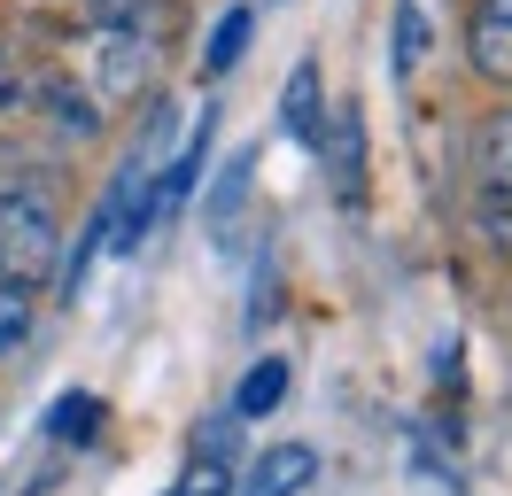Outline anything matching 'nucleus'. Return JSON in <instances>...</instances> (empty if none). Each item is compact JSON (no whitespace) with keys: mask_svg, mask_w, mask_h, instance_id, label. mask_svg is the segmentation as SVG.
<instances>
[{"mask_svg":"<svg viewBox=\"0 0 512 496\" xmlns=\"http://www.w3.org/2000/svg\"><path fill=\"white\" fill-rule=\"evenodd\" d=\"M163 496H225V465H218V458H194Z\"/></svg>","mask_w":512,"mask_h":496,"instance_id":"nucleus-14","label":"nucleus"},{"mask_svg":"<svg viewBox=\"0 0 512 496\" xmlns=\"http://www.w3.org/2000/svg\"><path fill=\"white\" fill-rule=\"evenodd\" d=\"M481 16H512V0H481Z\"/></svg>","mask_w":512,"mask_h":496,"instance_id":"nucleus-18","label":"nucleus"},{"mask_svg":"<svg viewBox=\"0 0 512 496\" xmlns=\"http://www.w3.org/2000/svg\"><path fill=\"white\" fill-rule=\"evenodd\" d=\"M101 419H109V411H101V396H86V388H70V396L47 403V434H55V442H94Z\"/></svg>","mask_w":512,"mask_h":496,"instance_id":"nucleus-9","label":"nucleus"},{"mask_svg":"<svg viewBox=\"0 0 512 496\" xmlns=\"http://www.w3.org/2000/svg\"><path fill=\"white\" fill-rule=\"evenodd\" d=\"M47 109H55V124H63V132H78V140L94 132V109H86V101H70L63 86H47Z\"/></svg>","mask_w":512,"mask_h":496,"instance_id":"nucleus-16","label":"nucleus"},{"mask_svg":"<svg viewBox=\"0 0 512 496\" xmlns=\"http://www.w3.org/2000/svg\"><path fill=\"white\" fill-rule=\"evenodd\" d=\"M63 264V225L32 186H0V279H47Z\"/></svg>","mask_w":512,"mask_h":496,"instance_id":"nucleus-1","label":"nucleus"},{"mask_svg":"<svg viewBox=\"0 0 512 496\" xmlns=\"http://www.w3.org/2000/svg\"><path fill=\"white\" fill-rule=\"evenodd\" d=\"M32 287L24 279H0V357H16L24 341H32Z\"/></svg>","mask_w":512,"mask_h":496,"instance_id":"nucleus-12","label":"nucleus"},{"mask_svg":"<svg viewBox=\"0 0 512 496\" xmlns=\"http://www.w3.org/2000/svg\"><path fill=\"white\" fill-rule=\"evenodd\" d=\"M16 101V70H8V55H0V109Z\"/></svg>","mask_w":512,"mask_h":496,"instance_id":"nucleus-17","label":"nucleus"},{"mask_svg":"<svg viewBox=\"0 0 512 496\" xmlns=\"http://www.w3.org/2000/svg\"><path fill=\"white\" fill-rule=\"evenodd\" d=\"M288 403V357H256L249 380H241V396H233V411L241 419H272Z\"/></svg>","mask_w":512,"mask_h":496,"instance_id":"nucleus-8","label":"nucleus"},{"mask_svg":"<svg viewBox=\"0 0 512 496\" xmlns=\"http://www.w3.org/2000/svg\"><path fill=\"white\" fill-rule=\"evenodd\" d=\"M326 93H319V62H295L288 70V93H280V124H288V140L295 148H319V132H326Z\"/></svg>","mask_w":512,"mask_h":496,"instance_id":"nucleus-4","label":"nucleus"},{"mask_svg":"<svg viewBox=\"0 0 512 496\" xmlns=\"http://www.w3.org/2000/svg\"><path fill=\"white\" fill-rule=\"evenodd\" d=\"M481 186L489 194H512V109H497V117L481 124Z\"/></svg>","mask_w":512,"mask_h":496,"instance_id":"nucleus-10","label":"nucleus"},{"mask_svg":"<svg viewBox=\"0 0 512 496\" xmlns=\"http://www.w3.org/2000/svg\"><path fill=\"white\" fill-rule=\"evenodd\" d=\"M311 481H319V450H311V442H272V450L249 458L241 496H303Z\"/></svg>","mask_w":512,"mask_h":496,"instance_id":"nucleus-2","label":"nucleus"},{"mask_svg":"<svg viewBox=\"0 0 512 496\" xmlns=\"http://www.w3.org/2000/svg\"><path fill=\"white\" fill-rule=\"evenodd\" d=\"M249 39H256V8H225L218 24H210V47H202V62H210V70H233V62L249 55Z\"/></svg>","mask_w":512,"mask_h":496,"instance_id":"nucleus-11","label":"nucleus"},{"mask_svg":"<svg viewBox=\"0 0 512 496\" xmlns=\"http://www.w3.org/2000/svg\"><path fill=\"white\" fill-rule=\"evenodd\" d=\"M466 55H474L481 78L512 86V16H474V24H466Z\"/></svg>","mask_w":512,"mask_h":496,"instance_id":"nucleus-6","label":"nucleus"},{"mask_svg":"<svg viewBox=\"0 0 512 496\" xmlns=\"http://www.w3.org/2000/svg\"><path fill=\"white\" fill-rule=\"evenodd\" d=\"M419 62H427V16H419V0H396V78H412Z\"/></svg>","mask_w":512,"mask_h":496,"instance_id":"nucleus-13","label":"nucleus"},{"mask_svg":"<svg viewBox=\"0 0 512 496\" xmlns=\"http://www.w3.org/2000/svg\"><path fill=\"white\" fill-rule=\"evenodd\" d=\"M319 140H326V155H334V194L357 202V186H365V124H357V109H342Z\"/></svg>","mask_w":512,"mask_h":496,"instance_id":"nucleus-5","label":"nucleus"},{"mask_svg":"<svg viewBox=\"0 0 512 496\" xmlns=\"http://www.w3.org/2000/svg\"><path fill=\"white\" fill-rule=\"evenodd\" d=\"M481 241L512 248V194H489V202H481Z\"/></svg>","mask_w":512,"mask_h":496,"instance_id":"nucleus-15","label":"nucleus"},{"mask_svg":"<svg viewBox=\"0 0 512 496\" xmlns=\"http://www.w3.org/2000/svg\"><path fill=\"white\" fill-rule=\"evenodd\" d=\"M94 86H101V101H132V93L148 86V39H132L125 24H109L94 39Z\"/></svg>","mask_w":512,"mask_h":496,"instance_id":"nucleus-3","label":"nucleus"},{"mask_svg":"<svg viewBox=\"0 0 512 496\" xmlns=\"http://www.w3.org/2000/svg\"><path fill=\"white\" fill-rule=\"evenodd\" d=\"M249 179H256V155H233V163H225L218 171V186H210V202H202V225H210V233H233V217H241V202H249Z\"/></svg>","mask_w":512,"mask_h":496,"instance_id":"nucleus-7","label":"nucleus"}]
</instances>
